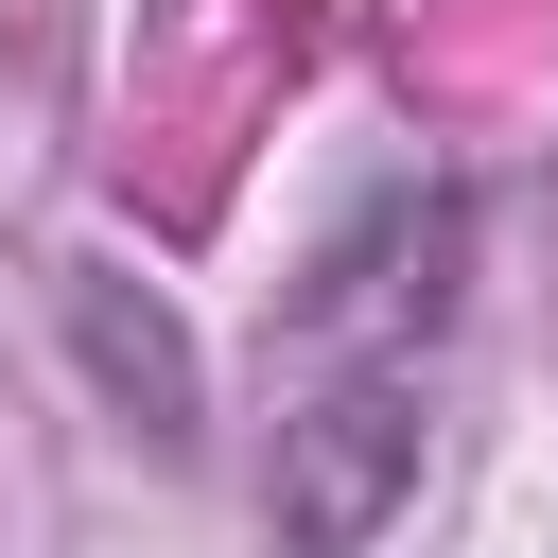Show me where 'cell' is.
<instances>
[{
    "instance_id": "6da1fadb",
    "label": "cell",
    "mask_w": 558,
    "mask_h": 558,
    "mask_svg": "<svg viewBox=\"0 0 558 558\" xmlns=\"http://www.w3.org/2000/svg\"><path fill=\"white\" fill-rule=\"evenodd\" d=\"M401 488H418V384L349 366V384H314L279 418V488H262L279 506V558H366Z\"/></svg>"
}]
</instances>
